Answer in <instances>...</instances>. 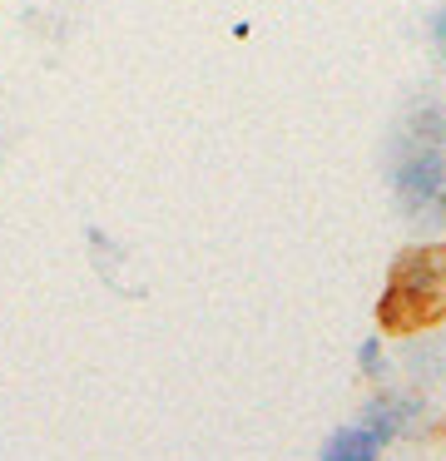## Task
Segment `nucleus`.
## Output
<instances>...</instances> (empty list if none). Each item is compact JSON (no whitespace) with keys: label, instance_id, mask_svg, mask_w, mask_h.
<instances>
[{"label":"nucleus","instance_id":"obj_1","mask_svg":"<svg viewBox=\"0 0 446 461\" xmlns=\"http://www.w3.org/2000/svg\"><path fill=\"white\" fill-rule=\"evenodd\" d=\"M446 312V249H422L396 268L382 298V318L392 328H426Z\"/></svg>","mask_w":446,"mask_h":461},{"label":"nucleus","instance_id":"obj_2","mask_svg":"<svg viewBox=\"0 0 446 461\" xmlns=\"http://www.w3.org/2000/svg\"><path fill=\"white\" fill-rule=\"evenodd\" d=\"M441 189H446V159L441 144H416L396 169V194L412 213H436L441 209Z\"/></svg>","mask_w":446,"mask_h":461},{"label":"nucleus","instance_id":"obj_3","mask_svg":"<svg viewBox=\"0 0 446 461\" xmlns=\"http://www.w3.org/2000/svg\"><path fill=\"white\" fill-rule=\"evenodd\" d=\"M323 461H377V437L372 431L347 427V431H337V437L323 447Z\"/></svg>","mask_w":446,"mask_h":461},{"label":"nucleus","instance_id":"obj_4","mask_svg":"<svg viewBox=\"0 0 446 461\" xmlns=\"http://www.w3.org/2000/svg\"><path fill=\"white\" fill-rule=\"evenodd\" d=\"M432 41H436V50L446 55V5H441V11L432 15Z\"/></svg>","mask_w":446,"mask_h":461}]
</instances>
